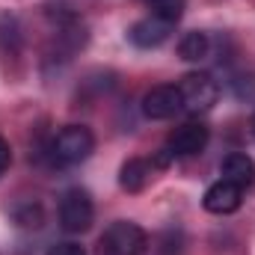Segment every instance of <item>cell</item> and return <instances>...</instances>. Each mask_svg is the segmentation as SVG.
<instances>
[{"label": "cell", "instance_id": "obj_1", "mask_svg": "<svg viewBox=\"0 0 255 255\" xmlns=\"http://www.w3.org/2000/svg\"><path fill=\"white\" fill-rule=\"evenodd\" d=\"M95 151V133L86 125H65L51 139V157L60 166H77Z\"/></svg>", "mask_w": 255, "mask_h": 255}, {"label": "cell", "instance_id": "obj_2", "mask_svg": "<svg viewBox=\"0 0 255 255\" xmlns=\"http://www.w3.org/2000/svg\"><path fill=\"white\" fill-rule=\"evenodd\" d=\"M145 250H148V235L136 223L119 220L104 229V235L98 238L95 255H145Z\"/></svg>", "mask_w": 255, "mask_h": 255}, {"label": "cell", "instance_id": "obj_3", "mask_svg": "<svg viewBox=\"0 0 255 255\" xmlns=\"http://www.w3.org/2000/svg\"><path fill=\"white\" fill-rule=\"evenodd\" d=\"M92 220H95L92 196L83 190V187L65 190L63 199H60V226H63L68 235H83V232L92 229Z\"/></svg>", "mask_w": 255, "mask_h": 255}, {"label": "cell", "instance_id": "obj_4", "mask_svg": "<svg viewBox=\"0 0 255 255\" xmlns=\"http://www.w3.org/2000/svg\"><path fill=\"white\" fill-rule=\"evenodd\" d=\"M178 89H181V101H184L187 113H208L217 104V98H220V86H217V80L208 71L184 74L178 80Z\"/></svg>", "mask_w": 255, "mask_h": 255}, {"label": "cell", "instance_id": "obj_5", "mask_svg": "<svg viewBox=\"0 0 255 255\" xmlns=\"http://www.w3.org/2000/svg\"><path fill=\"white\" fill-rule=\"evenodd\" d=\"M142 116L151 119V122H166L172 119L175 113L184 110V101H181V89L178 83H157L151 86L145 95H142Z\"/></svg>", "mask_w": 255, "mask_h": 255}, {"label": "cell", "instance_id": "obj_6", "mask_svg": "<svg viewBox=\"0 0 255 255\" xmlns=\"http://www.w3.org/2000/svg\"><path fill=\"white\" fill-rule=\"evenodd\" d=\"M208 139H211L208 125H202V122H187V125L175 128V130L169 133L166 151H169L172 157H193V154H202V151H205Z\"/></svg>", "mask_w": 255, "mask_h": 255}, {"label": "cell", "instance_id": "obj_7", "mask_svg": "<svg viewBox=\"0 0 255 255\" xmlns=\"http://www.w3.org/2000/svg\"><path fill=\"white\" fill-rule=\"evenodd\" d=\"M172 27H175V24H169V21L157 18V15H145V18H139L136 24H130L128 39H130V45H133V48L151 51V48H160V45L172 36Z\"/></svg>", "mask_w": 255, "mask_h": 255}, {"label": "cell", "instance_id": "obj_8", "mask_svg": "<svg viewBox=\"0 0 255 255\" xmlns=\"http://www.w3.org/2000/svg\"><path fill=\"white\" fill-rule=\"evenodd\" d=\"M241 205H244V190H241L238 184L226 181V178L214 181V184L205 190V196H202V208H205L208 214H217V217L235 214Z\"/></svg>", "mask_w": 255, "mask_h": 255}, {"label": "cell", "instance_id": "obj_9", "mask_svg": "<svg viewBox=\"0 0 255 255\" xmlns=\"http://www.w3.org/2000/svg\"><path fill=\"white\" fill-rule=\"evenodd\" d=\"M220 172H223L226 181L238 184L241 190H247V187H253L255 184V160L250 157V154H244V151H232V154H226L223 163H220Z\"/></svg>", "mask_w": 255, "mask_h": 255}, {"label": "cell", "instance_id": "obj_10", "mask_svg": "<svg viewBox=\"0 0 255 255\" xmlns=\"http://www.w3.org/2000/svg\"><path fill=\"white\" fill-rule=\"evenodd\" d=\"M151 172H154V163L145 160V157H130L122 163L119 169V187L128 193H139L145 190V184L151 181Z\"/></svg>", "mask_w": 255, "mask_h": 255}, {"label": "cell", "instance_id": "obj_11", "mask_svg": "<svg viewBox=\"0 0 255 255\" xmlns=\"http://www.w3.org/2000/svg\"><path fill=\"white\" fill-rule=\"evenodd\" d=\"M178 54H181V60H187V63H202V60L211 54V39H208V33H202V30L184 33L181 42H178Z\"/></svg>", "mask_w": 255, "mask_h": 255}, {"label": "cell", "instance_id": "obj_12", "mask_svg": "<svg viewBox=\"0 0 255 255\" xmlns=\"http://www.w3.org/2000/svg\"><path fill=\"white\" fill-rule=\"evenodd\" d=\"M142 3L151 9V15H157L169 24H178L184 15V6H187V0H142Z\"/></svg>", "mask_w": 255, "mask_h": 255}, {"label": "cell", "instance_id": "obj_13", "mask_svg": "<svg viewBox=\"0 0 255 255\" xmlns=\"http://www.w3.org/2000/svg\"><path fill=\"white\" fill-rule=\"evenodd\" d=\"M48 255H86L83 253V247L80 244H74V241H63V244H54Z\"/></svg>", "mask_w": 255, "mask_h": 255}, {"label": "cell", "instance_id": "obj_14", "mask_svg": "<svg viewBox=\"0 0 255 255\" xmlns=\"http://www.w3.org/2000/svg\"><path fill=\"white\" fill-rule=\"evenodd\" d=\"M9 163H12V148H9V142H6V139L0 136V178L6 175Z\"/></svg>", "mask_w": 255, "mask_h": 255}, {"label": "cell", "instance_id": "obj_15", "mask_svg": "<svg viewBox=\"0 0 255 255\" xmlns=\"http://www.w3.org/2000/svg\"><path fill=\"white\" fill-rule=\"evenodd\" d=\"M253 133H255V113H253Z\"/></svg>", "mask_w": 255, "mask_h": 255}]
</instances>
